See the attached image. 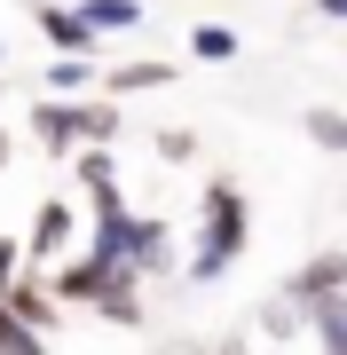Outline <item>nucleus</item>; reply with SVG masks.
I'll return each instance as SVG.
<instances>
[{"mask_svg":"<svg viewBox=\"0 0 347 355\" xmlns=\"http://www.w3.org/2000/svg\"><path fill=\"white\" fill-rule=\"evenodd\" d=\"M71 237H79V214H71L64 198H48V205L32 214V229H24V268H39V261H64V253H71Z\"/></svg>","mask_w":347,"mask_h":355,"instance_id":"4","label":"nucleus"},{"mask_svg":"<svg viewBox=\"0 0 347 355\" xmlns=\"http://www.w3.org/2000/svg\"><path fill=\"white\" fill-rule=\"evenodd\" d=\"M0 308H8V316L24 324V331H48V324H55V292L39 284L32 268H24V277H16V292H8V300H0Z\"/></svg>","mask_w":347,"mask_h":355,"instance_id":"8","label":"nucleus"},{"mask_svg":"<svg viewBox=\"0 0 347 355\" xmlns=\"http://www.w3.org/2000/svg\"><path fill=\"white\" fill-rule=\"evenodd\" d=\"M284 300L308 316V308H323V300H347V253L332 245V253H308L292 268V284H284Z\"/></svg>","mask_w":347,"mask_h":355,"instance_id":"2","label":"nucleus"},{"mask_svg":"<svg viewBox=\"0 0 347 355\" xmlns=\"http://www.w3.org/2000/svg\"><path fill=\"white\" fill-rule=\"evenodd\" d=\"M0 355H48V340H39V331H24L8 308H0Z\"/></svg>","mask_w":347,"mask_h":355,"instance_id":"15","label":"nucleus"},{"mask_svg":"<svg viewBox=\"0 0 347 355\" xmlns=\"http://www.w3.org/2000/svg\"><path fill=\"white\" fill-rule=\"evenodd\" d=\"M316 16H332V24H347V0H316Z\"/></svg>","mask_w":347,"mask_h":355,"instance_id":"20","label":"nucleus"},{"mask_svg":"<svg viewBox=\"0 0 347 355\" xmlns=\"http://www.w3.org/2000/svg\"><path fill=\"white\" fill-rule=\"evenodd\" d=\"M174 79V64H158V55H134V64H118V71H103L95 87H103V103H127V95H158Z\"/></svg>","mask_w":347,"mask_h":355,"instance_id":"7","label":"nucleus"},{"mask_svg":"<svg viewBox=\"0 0 347 355\" xmlns=\"http://www.w3.org/2000/svg\"><path fill=\"white\" fill-rule=\"evenodd\" d=\"M190 55L197 64H237V32L229 24H190Z\"/></svg>","mask_w":347,"mask_h":355,"instance_id":"11","label":"nucleus"},{"mask_svg":"<svg viewBox=\"0 0 347 355\" xmlns=\"http://www.w3.org/2000/svg\"><path fill=\"white\" fill-rule=\"evenodd\" d=\"M95 316H103V324H127V331H134V324H142V284H134V277H118V284L103 292V300H95Z\"/></svg>","mask_w":347,"mask_h":355,"instance_id":"10","label":"nucleus"},{"mask_svg":"<svg viewBox=\"0 0 347 355\" xmlns=\"http://www.w3.org/2000/svg\"><path fill=\"white\" fill-rule=\"evenodd\" d=\"M308 331L323 340V355H347V300H323V308H308Z\"/></svg>","mask_w":347,"mask_h":355,"instance_id":"12","label":"nucleus"},{"mask_svg":"<svg viewBox=\"0 0 347 355\" xmlns=\"http://www.w3.org/2000/svg\"><path fill=\"white\" fill-rule=\"evenodd\" d=\"M79 16H87L95 40H111V32H134L142 24V0H79Z\"/></svg>","mask_w":347,"mask_h":355,"instance_id":"9","label":"nucleus"},{"mask_svg":"<svg viewBox=\"0 0 347 355\" xmlns=\"http://www.w3.org/2000/svg\"><path fill=\"white\" fill-rule=\"evenodd\" d=\"M16 277H24V237H0V300L16 292Z\"/></svg>","mask_w":347,"mask_h":355,"instance_id":"17","label":"nucleus"},{"mask_svg":"<svg viewBox=\"0 0 347 355\" xmlns=\"http://www.w3.org/2000/svg\"><path fill=\"white\" fill-rule=\"evenodd\" d=\"M87 111L95 103H32V135L48 142V150H79V142H87Z\"/></svg>","mask_w":347,"mask_h":355,"instance_id":"5","label":"nucleus"},{"mask_svg":"<svg viewBox=\"0 0 347 355\" xmlns=\"http://www.w3.org/2000/svg\"><path fill=\"white\" fill-rule=\"evenodd\" d=\"M253 245V205H244L237 182H206V205H197V245H190V284L229 277V261Z\"/></svg>","mask_w":347,"mask_h":355,"instance_id":"1","label":"nucleus"},{"mask_svg":"<svg viewBox=\"0 0 347 355\" xmlns=\"http://www.w3.org/2000/svg\"><path fill=\"white\" fill-rule=\"evenodd\" d=\"M39 32H48V48H55V55H79V64H95V48H103V40L87 32V16L64 8V0H48V8H39Z\"/></svg>","mask_w":347,"mask_h":355,"instance_id":"6","label":"nucleus"},{"mask_svg":"<svg viewBox=\"0 0 347 355\" xmlns=\"http://www.w3.org/2000/svg\"><path fill=\"white\" fill-rule=\"evenodd\" d=\"M150 142H158V158H166V166H190V158H197V135H190V127H158Z\"/></svg>","mask_w":347,"mask_h":355,"instance_id":"16","label":"nucleus"},{"mask_svg":"<svg viewBox=\"0 0 347 355\" xmlns=\"http://www.w3.org/2000/svg\"><path fill=\"white\" fill-rule=\"evenodd\" d=\"M213 355H253V347H244V331H229V340H213Z\"/></svg>","mask_w":347,"mask_h":355,"instance_id":"19","label":"nucleus"},{"mask_svg":"<svg viewBox=\"0 0 347 355\" xmlns=\"http://www.w3.org/2000/svg\"><path fill=\"white\" fill-rule=\"evenodd\" d=\"M150 355H213V347H197V340H166V347H150Z\"/></svg>","mask_w":347,"mask_h":355,"instance_id":"18","label":"nucleus"},{"mask_svg":"<svg viewBox=\"0 0 347 355\" xmlns=\"http://www.w3.org/2000/svg\"><path fill=\"white\" fill-rule=\"evenodd\" d=\"M300 127H308V142H323V150H339V158H347V111H332V103H316V111L300 119Z\"/></svg>","mask_w":347,"mask_h":355,"instance_id":"13","label":"nucleus"},{"mask_svg":"<svg viewBox=\"0 0 347 355\" xmlns=\"http://www.w3.org/2000/svg\"><path fill=\"white\" fill-rule=\"evenodd\" d=\"M118 277H127V268H103L95 253H71L64 268H55V284H48V292H55V308H95Z\"/></svg>","mask_w":347,"mask_h":355,"instance_id":"3","label":"nucleus"},{"mask_svg":"<svg viewBox=\"0 0 347 355\" xmlns=\"http://www.w3.org/2000/svg\"><path fill=\"white\" fill-rule=\"evenodd\" d=\"M260 331H276V340H292V331H308V316H300V308H292V300L276 292V300L260 308Z\"/></svg>","mask_w":347,"mask_h":355,"instance_id":"14","label":"nucleus"}]
</instances>
